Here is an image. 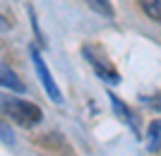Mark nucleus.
Segmentation results:
<instances>
[{
	"instance_id": "nucleus-1",
	"label": "nucleus",
	"mask_w": 161,
	"mask_h": 156,
	"mask_svg": "<svg viewBox=\"0 0 161 156\" xmlns=\"http://www.w3.org/2000/svg\"><path fill=\"white\" fill-rule=\"evenodd\" d=\"M0 110L3 116L10 118L12 122H17L19 127H34L39 125L41 118H43V110L31 101H24V99H5L0 103Z\"/></svg>"
},
{
	"instance_id": "nucleus-2",
	"label": "nucleus",
	"mask_w": 161,
	"mask_h": 156,
	"mask_svg": "<svg viewBox=\"0 0 161 156\" xmlns=\"http://www.w3.org/2000/svg\"><path fill=\"white\" fill-rule=\"evenodd\" d=\"M31 62L34 67H36V75H39L41 84H43V89H46L48 99H53L55 103H63V96H60V89H58V84H55L53 75H51V70H48V65L43 62V55L36 51V46L31 48Z\"/></svg>"
},
{
	"instance_id": "nucleus-3",
	"label": "nucleus",
	"mask_w": 161,
	"mask_h": 156,
	"mask_svg": "<svg viewBox=\"0 0 161 156\" xmlns=\"http://www.w3.org/2000/svg\"><path fill=\"white\" fill-rule=\"evenodd\" d=\"M82 53H84V58H87V62L94 67V72L101 77V79H106V82H113V84H118L120 82V75H118V70L111 65V62L103 58V55L96 51V48L92 46H84L82 48Z\"/></svg>"
},
{
	"instance_id": "nucleus-4",
	"label": "nucleus",
	"mask_w": 161,
	"mask_h": 156,
	"mask_svg": "<svg viewBox=\"0 0 161 156\" xmlns=\"http://www.w3.org/2000/svg\"><path fill=\"white\" fill-rule=\"evenodd\" d=\"M0 87H7V89H12V91H24V84L19 82V77L14 75L10 67H5L3 62H0Z\"/></svg>"
},
{
	"instance_id": "nucleus-5",
	"label": "nucleus",
	"mask_w": 161,
	"mask_h": 156,
	"mask_svg": "<svg viewBox=\"0 0 161 156\" xmlns=\"http://www.w3.org/2000/svg\"><path fill=\"white\" fill-rule=\"evenodd\" d=\"M108 99H111V106L115 108V113L120 116V120H125V122H128V125H130L132 130H137V122H135V118L130 116L128 106H125V103H123V101H120V99H118L115 94H108Z\"/></svg>"
},
{
	"instance_id": "nucleus-6",
	"label": "nucleus",
	"mask_w": 161,
	"mask_h": 156,
	"mask_svg": "<svg viewBox=\"0 0 161 156\" xmlns=\"http://www.w3.org/2000/svg\"><path fill=\"white\" fill-rule=\"evenodd\" d=\"M147 147L152 151H156L161 147V120H154L149 125V137H147Z\"/></svg>"
},
{
	"instance_id": "nucleus-7",
	"label": "nucleus",
	"mask_w": 161,
	"mask_h": 156,
	"mask_svg": "<svg viewBox=\"0 0 161 156\" xmlns=\"http://www.w3.org/2000/svg\"><path fill=\"white\" fill-rule=\"evenodd\" d=\"M87 5L94 10V12L99 14H106V17H111L113 14V7H111V3L108 0H87Z\"/></svg>"
},
{
	"instance_id": "nucleus-8",
	"label": "nucleus",
	"mask_w": 161,
	"mask_h": 156,
	"mask_svg": "<svg viewBox=\"0 0 161 156\" xmlns=\"http://www.w3.org/2000/svg\"><path fill=\"white\" fill-rule=\"evenodd\" d=\"M0 139H3V142H5V144H10V147H12V144H14L12 130L7 127V125H5V122H3V120H0Z\"/></svg>"
},
{
	"instance_id": "nucleus-9",
	"label": "nucleus",
	"mask_w": 161,
	"mask_h": 156,
	"mask_svg": "<svg viewBox=\"0 0 161 156\" xmlns=\"http://www.w3.org/2000/svg\"><path fill=\"white\" fill-rule=\"evenodd\" d=\"M7 29H10V22H7L5 17L0 14V31H7Z\"/></svg>"
}]
</instances>
